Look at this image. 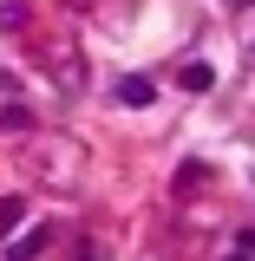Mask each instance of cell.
<instances>
[{
  "instance_id": "obj_1",
  "label": "cell",
  "mask_w": 255,
  "mask_h": 261,
  "mask_svg": "<svg viewBox=\"0 0 255 261\" xmlns=\"http://www.w3.org/2000/svg\"><path fill=\"white\" fill-rule=\"evenodd\" d=\"M151 98H157V85H151V79H118V105H125V111H144Z\"/></svg>"
},
{
  "instance_id": "obj_2",
  "label": "cell",
  "mask_w": 255,
  "mask_h": 261,
  "mask_svg": "<svg viewBox=\"0 0 255 261\" xmlns=\"http://www.w3.org/2000/svg\"><path fill=\"white\" fill-rule=\"evenodd\" d=\"M39 248H46V228H20V235L7 242V261H33Z\"/></svg>"
},
{
  "instance_id": "obj_3",
  "label": "cell",
  "mask_w": 255,
  "mask_h": 261,
  "mask_svg": "<svg viewBox=\"0 0 255 261\" xmlns=\"http://www.w3.org/2000/svg\"><path fill=\"white\" fill-rule=\"evenodd\" d=\"M177 85H183V92H210V85H216V72H210V59H190L183 72H177Z\"/></svg>"
},
{
  "instance_id": "obj_4",
  "label": "cell",
  "mask_w": 255,
  "mask_h": 261,
  "mask_svg": "<svg viewBox=\"0 0 255 261\" xmlns=\"http://www.w3.org/2000/svg\"><path fill=\"white\" fill-rule=\"evenodd\" d=\"M20 222H27V202H20V196H0V235L13 242V235H20Z\"/></svg>"
},
{
  "instance_id": "obj_5",
  "label": "cell",
  "mask_w": 255,
  "mask_h": 261,
  "mask_svg": "<svg viewBox=\"0 0 255 261\" xmlns=\"http://www.w3.org/2000/svg\"><path fill=\"white\" fill-rule=\"evenodd\" d=\"M27 27V7L20 0H0V33H20Z\"/></svg>"
},
{
  "instance_id": "obj_6",
  "label": "cell",
  "mask_w": 255,
  "mask_h": 261,
  "mask_svg": "<svg viewBox=\"0 0 255 261\" xmlns=\"http://www.w3.org/2000/svg\"><path fill=\"white\" fill-rule=\"evenodd\" d=\"M33 118H27V105H0V130H27Z\"/></svg>"
},
{
  "instance_id": "obj_7",
  "label": "cell",
  "mask_w": 255,
  "mask_h": 261,
  "mask_svg": "<svg viewBox=\"0 0 255 261\" xmlns=\"http://www.w3.org/2000/svg\"><path fill=\"white\" fill-rule=\"evenodd\" d=\"M203 176H210V170H203V163H183V170H177V190H196V183H203Z\"/></svg>"
},
{
  "instance_id": "obj_8",
  "label": "cell",
  "mask_w": 255,
  "mask_h": 261,
  "mask_svg": "<svg viewBox=\"0 0 255 261\" xmlns=\"http://www.w3.org/2000/svg\"><path fill=\"white\" fill-rule=\"evenodd\" d=\"M236 242H242V255H255V228H242V235H236Z\"/></svg>"
},
{
  "instance_id": "obj_9",
  "label": "cell",
  "mask_w": 255,
  "mask_h": 261,
  "mask_svg": "<svg viewBox=\"0 0 255 261\" xmlns=\"http://www.w3.org/2000/svg\"><path fill=\"white\" fill-rule=\"evenodd\" d=\"M229 261H255V255H242V248H236V255H229Z\"/></svg>"
}]
</instances>
